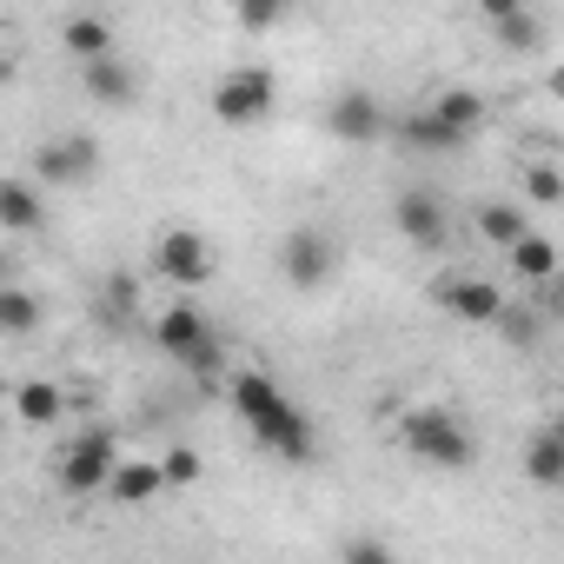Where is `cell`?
<instances>
[{
  "instance_id": "cell-1",
  "label": "cell",
  "mask_w": 564,
  "mask_h": 564,
  "mask_svg": "<svg viewBox=\"0 0 564 564\" xmlns=\"http://www.w3.org/2000/svg\"><path fill=\"white\" fill-rule=\"evenodd\" d=\"M232 412L246 419V432L265 445V452H279L286 465H306L313 452H319V438H313V419L279 392L265 372H239L232 379Z\"/></svg>"
},
{
  "instance_id": "cell-2",
  "label": "cell",
  "mask_w": 564,
  "mask_h": 564,
  "mask_svg": "<svg viewBox=\"0 0 564 564\" xmlns=\"http://www.w3.org/2000/svg\"><path fill=\"white\" fill-rule=\"evenodd\" d=\"M399 445H405L419 465H432V471H465V465L478 458L471 425H458V412H445V405H412V412L399 419Z\"/></svg>"
},
{
  "instance_id": "cell-3",
  "label": "cell",
  "mask_w": 564,
  "mask_h": 564,
  "mask_svg": "<svg viewBox=\"0 0 564 564\" xmlns=\"http://www.w3.org/2000/svg\"><path fill=\"white\" fill-rule=\"evenodd\" d=\"M153 346L173 359V366H186V372H219V333L206 326V313L193 306V300H173L160 319H153Z\"/></svg>"
},
{
  "instance_id": "cell-4",
  "label": "cell",
  "mask_w": 564,
  "mask_h": 564,
  "mask_svg": "<svg viewBox=\"0 0 564 564\" xmlns=\"http://www.w3.org/2000/svg\"><path fill=\"white\" fill-rule=\"evenodd\" d=\"M279 100V80L265 67H232L219 87H213V120L219 127H259Z\"/></svg>"
},
{
  "instance_id": "cell-5",
  "label": "cell",
  "mask_w": 564,
  "mask_h": 564,
  "mask_svg": "<svg viewBox=\"0 0 564 564\" xmlns=\"http://www.w3.org/2000/svg\"><path fill=\"white\" fill-rule=\"evenodd\" d=\"M153 272L166 279L173 293H199L206 279H213V246H206L193 226H173V232H160V246H153Z\"/></svg>"
},
{
  "instance_id": "cell-6",
  "label": "cell",
  "mask_w": 564,
  "mask_h": 564,
  "mask_svg": "<svg viewBox=\"0 0 564 564\" xmlns=\"http://www.w3.org/2000/svg\"><path fill=\"white\" fill-rule=\"evenodd\" d=\"M113 458H120V438H113L107 425H94V432H80V438L61 452V485H67L74 498H94V491L107 485Z\"/></svg>"
},
{
  "instance_id": "cell-7",
  "label": "cell",
  "mask_w": 564,
  "mask_h": 564,
  "mask_svg": "<svg viewBox=\"0 0 564 564\" xmlns=\"http://www.w3.org/2000/svg\"><path fill=\"white\" fill-rule=\"evenodd\" d=\"M333 265H339V246L319 226H293L286 246H279V272H286L300 293H319L326 279H333Z\"/></svg>"
},
{
  "instance_id": "cell-8",
  "label": "cell",
  "mask_w": 564,
  "mask_h": 564,
  "mask_svg": "<svg viewBox=\"0 0 564 564\" xmlns=\"http://www.w3.org/2000/svg\"><path fill=\"white\" fill-rule=\"evenodd\" d=\"M94 173H100V147L87 133H54L34 153V186H80Z\"/></svg>"
},
{
  "instance_id": "cell-9",
  "label": "cell",
  "mask_w": 564,
  "mask_h": 564,
  "mask_svg": "<svg viewBox=\"0 0 564 564\" xmlns=\"http://www.w3.org/2000/svg\"><path fill=\"white\" fill-rule=\"evenodd\" d=\"M326 133L346 140V147H379V140H386V107H379L366 87H346V94H333V107H326Z\"/></svg>"
},
{
  "instance_id": "cell-10",
  "label": "cell",
  "mask_w": 564,
  "mask_h": 564,
  "mask_svg": "<svg viewBox=\"0 0 564 564\" xmlns=\"http://www.w3.org/2000/svg\"><path fill=\"white\" fill-rule=\"evenodd\" d=\"M392 226H399L405 246H419V252H438V246L452 239V219H445L438 193H425V186H405V193L392 199Z\"/></svg>"
},
{
  "instance_id": "cell-11",
  "label": "cell",
  "mask_w": 564,
  "mask_h": 564,
  "mask_svg": "<svg viewBox=\"0 0 564 564\" xmlns=\"http://www.w3.org/2000/svg\"><path fill=\"white\" fill-rule=\"evenodd\" d=\"M80 87H87L94 107H133V100H140V74H133L120 54H94V61H80Z\"/></svg>"
},
{
  "instance_id": "cell-12",
  "label": "cell",
  "mask_w": 564,
  "mask_h": 564,
  "mask_svg": "<svg viewBox=\"0 0 564 564\" xmlns=\"http://www.w3.org/2000/svg\"><path fill=\"white\" fill-rule=\"evenodd\" d=\"M438 306H445L452 319H465V326H491L498 306H505V293L491 286V279H445V286H438Z\"/></svg>"
},
{
  "instance_id": "cell-13",
  "label": "cell",
  "mask_w": 564,
  "mask_h": 564,
  "mask_svg": "<svg viewBox=\"0 0 564 564\" xmlns=\"http://www.w3.org/2000/svg\"><path fill=\"white\" fill-rule=\"evenodd\" d=\"M113 505H153L160 491H166V478H160V458H113V471H107V485H100Z\"/></svg>"
},
{
  "instance_id": "cell-14",
  "label": "cell",
  "mask_w": 564,
  "mask_h": 564,
  "mask_svg": "<svg viewBox=\"0 0 564 564\" xmlns=\"http://www.w3.org/2000/svg\"><path fill=\"white\" fill-rule=\"evenodd\" d=\"M41 226H47V199L34 193V180H14L8 173V180H0V232H21L28 239Z\"/></svg>"
},
{
  "instance_id": "cell-15",
  "label": "cell",
  "mask_w": 564,
  "mask_h": 564,
  "mask_svg": "<svg viewBox=\"0 0 564 564\" xmlns=\"http://www.w3.org/2000/svg\"><path fill=\"white\" fill-rule=\"evenodd\" d=\"M399 147H412V153H458L465 140H458L432 107H412V113L399 120Z\"/></svg>"
},
{
  "instance_id": "cell-16",
  "label": "cell",
  "mask_w": 564,
  "mask_h": 564,
  "mask_svg": "<svg viewBox=\"0 0 564 564\" xmlns=\"http://www.w3.org/2000/svg\"><path fill=\"white\" fill-rule=\"evenodd\" d=\"M505 252H511V272L524 279V286H544V279H557V246H551L544 232H518Z\"/></svg>"
},
{
  "instance_id": "cell-17",
  "label": "cell",
  "mask_w": 564,
  "mask_h": 564,
  "mask_svg": "<svg viewBox=\"0 0 564 564\" xmlns=\"http://www.w3.org/2000/svg\"><path fill=\"white\" fill-rule=\"evenodd\" d=\"M67 412V392L54 386V379H28V386H14V419L21 425H54Z\"/></svg>"
},
{
  "instance_id": "cell-18",
  "label": "cell",
  "mask_w": 564,
  "mask_h": 564,
  "mask_svg": "<svg viewBox=\"0 0 564 564\" xmlns=\"http://www.w3.org/2000/svg\"><path fill=\"white\" fill-rule=\"evenodd\" d=\"M524 471H531V485H544V491L564 485V432H557V425H544V432L524 445Z\"/></svg>"
},
{
  "instance_id": "cell-19",
  "label": "cell",
  "mask_w": 564,
  "mask_h": 564,
  "mask_svg": "<svg viewBox=\"0 0 564 564\" xmlns=\"http://www.w3.org/2000/svg\"><path fill=\"white\" fill-rule=\"evenodd\" d=\"M491 326L505 333V346H511V352H538V339H544V313H538V306H524V300H505Z\"/></svg>"
},
{
  "instance_id": "cell-20",
  "label": "cell",
  "mask_w": 564,
  "mask_h": 564,
  "mask_svg": "<svg viewBox=\"0 0 564 564\" xmlns=\"http://www.w3.org/2000/svg\"><path fill=\"white\" fill-rule=\"evenodd\" d=\"M432 113H438V120H445V127H452L458 140H471V133L485 127V100H478L471 87H445V94L432 100Z\"/></svg>"
},
{
  "instance_id": "cell-21",
  "label": "cell",
  "mask_w": 564,
  "mask_h": 564,
  "mask_svg": "<svg viewBox=\"0 0 564 564\" xmlns=\"http://www.w3.org/2000/svg\"><path fill=\"white\" fill-rule=\"evenodd\" d=\"M61 47H67L74 61H94V54H113V28H107L100 14H74V21L61 28Z\"/></svg>"
},
{
  "instance_id": "cell-22",
  "label": "cell",
  "mask_w": 564,
  "mask_h": 564,
  "mask_svg": "<svg viewBox=\"0 0 564 564\" xmlns=\"http://www.w3.org/2000/svg\"><path fill=\"white\" fill-rule=\"evenodd\" d=\"M41 319H47V306H41L34 293H21V286H0V333H8V339H28Z\"/></svg>"
},
{
  "instance_id": "cell-23",
  "label": "cell",
  "mask_w": 564,
  "mask_h": 564,
  "mask_svg": "<svg viewBox=\"0 0 564 564\" xmlns=\"http://www.w3.org/2000/svg\"><path fill=\"white\" fill-rule=\"evenodd\" d=\"M491 28H498V47H505V54H538V47H544V21H538L531 8H511V14H498Z\"/></svg>"
},
{
  "instance_id": "cell-24",
  "label": "cell",
  "mask_w": 564,
  "mask_h": 564,
  "mask_svg": "<svg viewBox=\"0 0 564 564\" xmlns=\"http://www.w3.org/2000/svg\"><path fill=\"white\" fill-rule=\"evenodd\" d=\"M478 232H485V246H511L518 232H531V219H524V206H511V199H491V206H478Z\"/></svg>"
},
{
  "instance_id": "cell-25",
  "label": "cell",
  "mask_w": 564,
  "mask_h": 564,
  "mask_svg": "<svg viewBox=\"0 0 564 564\" xmlns=\"http://www.w3.org/2000/svg\"><path fill=\"white\" fill-rule=\"evenodd\" d=\"M100 313H107L113 326H127V319L140 313V279H133V272H113L107 286H100Z\"/></svg>"
},
{
  "instance_id": "cell-26",
  "label": "cell",
  "mask_w": 564,
  "mask_h": 564,
  "mask_svg": "<svg viewBox=\"0 0 564 564\" xmlns=\"http://www.w3.org/2000/svg\"><path fill=\"white\" fill-rule=\"evenodd\" d=\"M286 8L293 0H232V21H239V34H272L286 21Z\"/></svg>"
},
{
  "instance_id": "cell-27",
  "label": "cell",
  "mask_w": 564,
  "mask_h": 564,
  "mask_svg": "<svg viewBox=\"0 0 564 564\" xmlns=\"http://www.w3.org/2000/svg\"><path fill=\"white\" fill-rule=\"evenodd\" d=\"M524 199H531V206H557V199H564V173H557L551 160H538V166L524 173Z\"/></svg>"
},
{
  "instance_id": "cell-28",
  "label": "cell",
  "mask_w": 564,
  "mask_h": 564,
  "mask_svg": "<svg viewBox=\"0 0 564 564\" xmlns=\"http://www.w3.org/2000/svg\"><path fill=\"white\" fill-rule=\"evenodd\" d=\"M160 478H166V485H199V452H193V445H173V452L160 458Z\"/></svg>"
},
{
  "instance_id": "cell-29",
  "label": "cell",
  "mask_w": 564,
  "mask_h": 564,
  "mask_svg": "<svg viewBox=\"0 0 564 564\" xmlns=\"http://www.w3.org/2000/svg\"><path fill=\"white\" fill-rule=\"evenodd\" d=\"M346 557H352V564H392V544H379V538H352Z\"/></svg>"
},
{
  "instance_id": "cell-30",
  "label": "cell",
  "mask_w": 564,
  "mask_h": 564,
  "mask_svg": "<svg viewBox=\"0 0 564 564\" xmlns=\"http://www.w3.org/2000/svg\"><path fill=\"white\" fill-rule=\"evenodd\" d=\"M511 8H524V0H478V14H491V21H498V14H511Z\"/></svg>"
},
{
  "instance_id": "cell-31",
  "label": "cell",
  "mask_w": 564,
  "mask_h": 564,
  "mask_svg": "<svg viewBox=\"0 0 564 564\" xmlns=\"http://www.w3.org/2000/svg\"><path fill=\"white\" fill-rule=\"evenodd\" d=\"M0 279H8V246H0Z\"/></svg>"
},
{
  "instance_id": "cell-32",
  "label": "cell",
  "mask_w": 564,
  "mask_h": 564,
  "mask_svg": "<svg viewBox=\"0 0 564 564\" xmlns=\"http://www.w3.org/2000/svg\"><path fill=\"white\" fill-rule=\"evenodd\" d=\"M0 80H8V61H0Z\"/></svg>"
},
{
  "instance_id": "cell-33",
  "label": "cell",
  "mask_w": 564,
  "mask_h": 564,
  "mask_svg": "<svg viewBox=\"0 0 564 564\" xmlns=\"http://www.w3.org/2000/svg\"><path fill=\"white\" fill-rule=\"evenodd\" d=\"M219 8H232V0H219Z\"/></svg>"
}]
</instances>
